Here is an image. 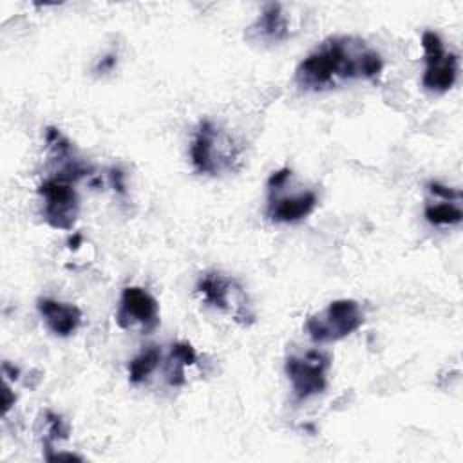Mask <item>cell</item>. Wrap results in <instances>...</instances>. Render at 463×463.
<instances>
[{
	"label": "cell",
	"instance_id": "19",
	"mask_svg": "<svg viewBox=\"0 0 463 463\" xmlns=\"http://www.w3.org/2000/svg\"><path fill=\"white\" fill-rule=\"evenodd\" d=\"M112 183H114V186L118 188V192H125V184H123V174L119 172V170H114L112 172Z\"/></svg>",
	"mask_w": 463,
	"mask_h": 463
},
{
	"label": "cell",
	"instance_id": "4",
	"mask_svg": "<svg viewBox=\"0 0 463 463\" xmlns=\"http://www.w3.org/2000/svg\"><path fill=\"white\" fill-rule=\"evenodd\" d=\"M233 157L235 154L230 139L222 136L212 121H201L190 145V159L194 168L199 174L217 175L221 170L232 168Z\"/></svg>",
	"mask_w": 463,
	"mask_h": 463
},
{
	"label": "cell",
	"instance_id": "16",
	"mask_svg": "<svg viewBox=\"0 0 463 463\" xmlns=\"http://www.w3.org/2000/svg\"><path fill=\"white\" fill-rule=\"evenodd\" d=\"M429 192H430L434 197L441 199V201L459 203V199H461V192H459V190H452V188L443 186V184H439V183H429Z\"/></svg>",
	"mask_w": 463,
	"mask_h": 463
},
{
	"label": "cell",
	"instance_id": "13",
	"mask_svg": "<svg viewBox=\"0 0 463 463\" xmlns=\"http://www.w3.org/2000/svg\"><path fill=\"white\" fill-rule=\"evenodd\" d=\"M161 362V349L157 345H148L143 351H139L130 362H128V380L130 383H141L145 382L159 365Z\"/></svg>",
	"mask_w": 463,
	"mask_h": 463
},
{
	"label": "cell",
	"instance_id": "3",
	"mask_svg": "<svg viewBox=\"0 0 463 463\" xmlns=\"http://www.w3.org/2000/svg\"><path fill=\"white\" fill-rule=\"evenodd\" d=\"M38 194L43 199V221L54 230H72L80 212L74 181L56 174L38 186Z\"/></svg>",
	"mask_w": 463,
	"mask_h": 463
},
{
	"label": "cell",
	"instance_id": "18",
	"mask_svg": "<svg viewBox=\"0 0 463 463\" xmlns=\"http://www.w3.org/2000/svg\"><path fill=\"white\" fill-rule=\"evenodd\" d=\"M114 65H116V56H114V54H107V56H103V58L98 61L96 72H109V71L114 69Z\"/></svg>",
	"mask_w": 463,
	"mask_h": 463
},
{
	"label": "cell",
	"instance_id": "14",
	"mask_svg": "<svg viewBox=\"0 0 463 463\" xmlns=\"http://www.w3.org/2000/svg\"><path fill=\"white\" fill-rule=\"evenodd\" d=\"M425 219L434 226H456L461 222L463 212L458 206V203L452 201L429 203L425 206Z\"/></svg>",
	"mask_w": 463,
	"mask_h": 463
},
{
	"label": "cell",
	"instance_id": "8",
	"mask_svg": "<svg viewBox=\"0 0 463 463\" xmlns=\"http://www.w3.org/2000/svg\"><path fill=\"white\" fill-rule=\"evenodd\" d=\"M116 322L121 329H139L150 333L159 324L157 300L139 286H128L121 291Z\"/></svg>",
	"mask_w": 463,
	"mask_h": 463
},
{
	"label": "cell",
	"instance_id": "12",
	"mask_svg": "<svg viewBox=\"0 0 463 463\" xmlns=\"http://www.w3.org/2000/svg\"><path fill=\"white\" fill-rule=\"evenodd\" d=\"M197 362V353L190 342H175L170 347L166 360V380L170 385L179 387L184 383L186 367Z\"/></svg>",
	"mask_w": 463,
	"mask_h": 463
},
{
	"label": "cell",
	"instance_id": "11",
	"mask_svg": "<svg viewBox=\"0 0 463 463\" xmlns=\"http://www.w3.org/2000/svg\"><path fill=\"white\" fill-rule=\"evenodd\" d=\"M36 309L45 322L47 329L56 336H71L81 324V309L69 302H60L49 297H40L36 300Z\"/></svg>",
	"mask_w": 463,
	"mask_h": 463
},
{
	"label": "cell",
	"instance_id": "5",
	"mask_svg": "<svg viewBox=\"0 0 463 463\" xmlns=\"http://www.w3.org/2000/svg\"><path fill=\"white\" fill-rule=\"evenodd\" d=\"M329 365V356L317 349L288 356L284 371L288 380L291 382L293 394L298 402L320 394L326 389Z\"/></svg>",
	"mask_w": 463,
	"mask_h": 463
},
{
	"label": "cell",
	"instance_id": "6",
	"mask_svg": "<svg viewBox=\"0 0 463 463\" xmlns=\"http://www.w3.org/2000/svg\"><path fill=\"white\" fill-rule=\"evenodd\" d=\"M195 291L201 297L203 304L217 311H228L235 320L242 324H248V318H253V315L248 313L242 288L233 279L219 271L203 273L197 280Z\"/></svg>",
	"mask_w": 463,
	"mask_h": 463
},
{
	"label": "cell",
	"instance_id": "7",
	"mask_svg": "<svg viewBox=\"0 0 463 463\" xmlns=\"http://www.w3.org/2000/svg\"><path fill=\"white\" fill-rule=\"evenodd\" d=\"M425 51V72L421 83L432 92H447L458 78V56L447 52L438 33L425 31L421 34Z\"/></svg>",
	"mask_w": 463,
	"mask_h": 463
},
{
	"label": "cell",
	"instance_id": "10",
	"mask_svg": "<svg viewBox=\"0 0 463 463\" xmlns=\"http://www.w3.org/2000/svg\"><path fill=\"white\" fill-rule=\"evenodd\" d=\"M291 36V22L282 4H268L246 29V38L255 43H280Z\"/></svg>",
	"mask_w": 463,
	"mask_h": 463
},
{
	"label": "cell",
	"instance_id": "17",
	"mask_svg": "<svg viewBox=\"0 0 463 463\" xmlns=\"http://www.w3.org/2000/svg\"><path fill=\"white\" fill-rule=\"evenodd\" d=\"M14 394H13V391H11V387L7 385V382H5V385H4V391H2V412L4 414H7L9 412V409L14 405Z\"/></svg>",
	"mask_w": 463,
	"mask_h": 463
},
{
	"label": "cell",
	"instance_id": "2",
	"mask_svg": "<svg viewBox=\"0 0 463 463\" xmlns=\"http://www.w3.org/2000/svg\"><path fill=\"white\" fill-rule=\"evenodd\" d=\"M365 317L353 298H338L306 320V333L317 344L338 342L362 327Z\"/></svg>",
	"mask_w": 463,
	"mask_h": 463
},
{
	"label": "cell",
	"instance_id": "1",
	"mask_svg": "<svg viewBox=\"0 0 463 463\" xmlns=\"http://www.w3.org/2000/svg\"><path fill=\"white\" fill-rule=\"evenodd\" d=\"M383 69L382 56L356 36H329L295 71L304 90H327L354 80H373Z\"/></svg>",
	"mask_w": 463,
	"mask_h": 463
},
{
	"label": "cell",
	"instance_id": "9",
	"mask_svg": "<svg viewBox=\"0 0 463 463\" xmlns=\"http://www.w3.org/2000/svg\"><path fill=\"white\" fill-rule=\"evenodd\" d=\"M317 194L313 190H300L284 194L280 188H268L266 215L277 224H293L306 219L317 208Z\"/></svg>",
	"mask_w": 463,
	"mask_h": 463
},
{
	"label": "cell",
	"instance_id": "15",
	"mask_svg": "<svg viewBox=\"0 0 463 463\" xmlns=\"http://www.w3.org/2000/svg\"><path fill=\"white\" fill-rule=\"evenodd\" d=\"M45 418H47V430H45V449L51 450V445L56 441V439H65L67 434H69V429L65 425V421L61 420V416L54 414V412H45Z\"/></svg>",
	"mask_w": 463,
	"mask_h": 463
}]
</instances>
